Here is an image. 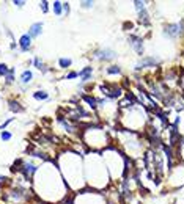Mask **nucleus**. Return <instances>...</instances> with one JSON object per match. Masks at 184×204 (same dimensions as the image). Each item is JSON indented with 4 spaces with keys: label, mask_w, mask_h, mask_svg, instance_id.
<instances>
[{
    "label": "nucleus",
    "mask_w": 184,
    "mask_h": 204,
    "mask_svg": "<svg viewBox=\"0 0 184 204\" xmlns=\"http://www.w3.org/2000/svg\"><path fill=\"white\" fill-rule=\"evenodd\" d=\"M17 163H19V173L25 177L27 181H30L32 182V179H33V176L38 173V165H35L33 162H29V160H17Z\"/></svg>",
    "instance_id": "1"
},
{
    "label": "nucleus",
    "mask_w": 184,
    "mask_h": 204,
    "mask_svg": "<svg viewBox=\"0 0 184 204\" xmlns=\"http://www.w3.org/2000/svg\"><path fill=\"white\" fill-rule=\"evenodd\" d=\"M117 52L113 49H109V47H102V49H96L95 54H93V58L101 61V63H110L117 58Z\"/></svg>",
    "instance_id": "2"
},
{
    "label": "nucleus",
    "mask_w": 184,
    "mask_h": 204,
    "mask_svg": "<svg viewBox=\"0 0 184 204\" xmlns=\"http://www.w3.org/2000/svg\"><path fill=\"white\" fill-rule=\"evenodd\" d=\"M101 91L104 93L105 99H109V100L118 99V97H121L123 93H124V90H123L121 86H118V85H102V86H101Z\"/></svg>",
    "instance_id": "3"
},
{
    "label": "nucleus",
    "mask_w": 184,
    "mask_h": 204,
    "mask_svg": "<svg viewBox=\"0 0 184 204\" xmlns=\"http://www.w3.org/2000/svg\"><path fill=\"white\" fill-rule=\"evenodd\" d=\"M162 35H164L167 39H170V41H176L178 38H181L178 22H176V24H175V22L165 24V25H164V29H162Z\"/></svg>",
    "instance_id": "4"
},
{
    "label": "nucleus",
    "mask_w": 184,
    "mask_h": 204,
    "mask_svg": "<svg viewBox=\"0 0 184 204\" xmlns=\"http://www.w3.org/2000/svg\"><path fill=\"white\" fill-rule=\"evenodd\" d=\"M29 198V193H27V190L24 188V187H14V188H11L10 192H8V195H7V199H13V201H16V202H22V201H25Z\"/></svg>",
    "instance_id": "5"
},
{
    "label": "nucleus",
    "mask_w": 184,
    "mask_h": 204,
    "mask_svg": "<svg viewBox=\"0 0 184 204\" xmlns=\"http://www.w3.org/2000/svg\"><path fill=\"white\" fill-rule=\"evenodd\" d=\"M129 44H131V47L134 49L135 54H139L140 57L143 55L145 42H143V38H142V36H139V35H129Z\"/></svg>",
    "instance_id": "6"
},
{
    "label": "nucleus",
    "mask_w": 184,
    "mask_h": 204,
    "mask_svg": "<svg viewBox=\"0 0 184 204\" xmlns=\"http://www.w3.org/2000/svg\"><path fill=\"white\" fill-rule=\"evenodd\" d=\"M159 63H160V58H156V57L148 55V57H143L139 63H137L135 71H142V69H145V68H154V66H157Z\"/></svg>",
    "instance_id": "7"
},
{
    "label": "nucleus",
    "mask_w": 184,
    "mask_h": 204,
    "mask_svg": "<svg viewBox=\"0 0 184 204\" xmlns=\"http://www.w3.org/2000/svg\"><path fill=\"white\" fill-rule=\"evenodd\" d=\"M32 44H33V39L29 36V33L22 35L17 41V47H19L20 52H29V50L32 49Z\"/></svg>",
    "instance_id": "8"
},
{
    "label": "nucleus",
    "mask_w": 184,
    "mask_h": 204,
    "mask_svg": "<svg viewBox=\"0 0 184 204\" xmlns=\"http://www.w3.org/2000/svg\"><path fill=\"white\" fill-rule=\"evenodd\" d=\"M79 77H80V83H79V90H80L87 82H90L91 79H93V68H91V66H85L79 72Z\"/></svg>",
    "instance_id": "9"
},
{
    "label": "nucleus",
    "mask_w": 184,
    "mask_h": 204,
    "mask_svg": "<svg viewBox=\"0 0 184 204\" xmlns=\"http://www.w3.org/2000/svg\"><path fill=\"white\" fill-rule=\"evenodd\" d=\"M43 22H35V24H32L30 25V29H29V36L32 38V39H35V38H38L39 35H43Z\"/></svg>",
    "instance_id": "10"
},
{
    "label": "nucleus",
    "mask_w": 184,
    "mask_h": 204,
    "mask_svg": "<svg viewBox=\"0 0 184 204\" xmlns=\"http://www.w3.org/2000/svg\"><path fill=\"white\" fill-rule=\"evenodd\" d=\"M82 100L87 102V104H88L91 109H93V110H98V107H99V99H96V97H93V96L82 94Z\"/></svg>",
    "instance_id": "11"
},
{
    "label": "nucleus",
    "mask_w": 184,
    "mask_h": 204,
    "mask_svg": "<svg viewBox=\"0 0 184 204\" xmlns=\"http://www.w3.org/2000/svg\"><path fill=\"white\" fill-rule=\"evenodd\" d=\"M32 80H33V72H32L30 69H25V71H22L19 82H20L22 85H29V83H30Z\"/></svg>",
    "instance_id": "12"
},
{
    "label": "nucleus",
    "mask_w": 184,
    "mask_h": 204,
    "mask_svg": "<svg viewBox=\"0 0 184 204\" xmlns=\"http://www.w3.org/2000/svg\"><path fill=\"white\" fill-rule=\"evenodd\" d=\"M32 64L35 66V68H38L43 74H46V72H49V69H47V66H46V63L39 58V57H33L32 58Z\"/></svg>",
    "instance_id": "13"
},
{
    "label": "nucleus",
    "mask_w": 184,
    "mask_h": 204,
    "mask_svg": "<svg viewBox=\"0 0 184 204\" xmlns=\"http://www.w3.org/2000/svg\"><path fill=\"white\" fill-rule=\"evenodd\" d=\"M8 109H10L13 113H19V112L24 110V107L20 105V102L16 100V99H10V100H8Z\"/></svg>",
    "instance_id": "14"
},
{
    "label": "nucleus",
    "mask_w": 184,
    "mask_h": 204,
    "mask_svg": "<svg viewBox=\"0 0 184 204\" xmlns=\"http://www.w3.org/2000/svg\"><path fill=\"white\" fill-rule=\"evenodd\" d=\"M32 97L36 99V100H47L49 99V93L44 91V90H36L32 93Z\"/></svg>",
    "instance_id": "15"
},
{
    "label": "nucleus",
    "mask_w": 184,
    "mask_h": 204,
    "mask_svg": "<svg viewBox=\"0 0 184 204\" xmlns=\"http://www.w3.org/2000/svg\"><path fill=\"white\" fill-rule=\"evenodd\" d=\"M121 72H123L121 66H118V64H110V66L105 68V74L107 75H120Z\"/></svg>",
    "instance_id": "16"
},
{
    "label": "nucleus",
    "mask_w": 184,
    "mask_h": 204,
    "mask_svg": "<svg viewBox=\"0 0 184 204\" xmlns=\"http://www.w3.org/2000/svg\"><path fill=\"white\" fill-rule=\"evenodd\" d=\"M137 14H139V20H140L142 25H150L151 19H150V13L146 11V8L143 11H140V13H137Z\"/></svg>",
    "instance_id": "17"
},
{
    "label": "nucleus",
    "mask_w": 184,
    "mask_h": 204,
    "mask_svg": "<svg viewBox=\"0 0 184 204\" xmlns=\"http://www.w3.org/2000/svg\"><path fill=\"white\" fill-rule=\"evenodd\" d=\"M71 64H73V60H71V58H65V57L58 58V68H60V69H70Z\"/></svg>",
    "instance_id": "18"
},
{
    "label": "nucleus",
    "mask_w": 184,
    "mask_h": 204,
    "mask_svg": "<svg viewBox=\"0 0 184 204\" xmlns=\"http://www.w3.org/2000/svg\"><path fill=\"white\" fill-rule=\"evenodd\" d=\"M14 72H16L14 68H10V72L5 75V83H7V85H13V83H14V80H16V79H14Z\"/></svg>",
    "instance_id": "19"
},
{
    "label": "nucleus",
    "mask_w": 184,
    "mask_h": 204,
    "mask_svg": "<svg viewBox=\"0 0 184 204\" xmlns=\"http://www.w3.org/2000/svg\"><path fill=\"white\" fill-rule=\"evenodd\" d=\"M52 10L55 16H61L63 14V3L61 2H54L52 3Z\"/></svg>",
    "instance_id": "20"
},
{
    "label": "nucleus",
    "mask_w": 184,
    "mask_h": 204,
    "mask_svg": "<svg viewBox=\"0 0 184 204\" xmlns=\"http://www.w3.org/2000/svg\"><path fill=\"white\" fill-rule=\"evenodd\" d=\"M132 5H134V8H135L137 13H140V11H143L146 8V2H143V0H135Z\"/></svg>",
    "instance_id": "21"
},
{
    "label": "nucleus",
    "mask_w": 184,
    "mask_h": 204,
    "mask_svg": "<svg viewBox=\"0 0 184 204\" xmlns=\"http://www.w3.org/2000/svg\"><path fill=\"white\" fill-rule=\"evenodd\" d=\"M8 72H10V68L5 63H0V77H5Z\"/></svg>",
    "instance_id": "22"
},
{
    "label": "nucleus",
    "mask_w": 184,
    "mask_h": 204,
    "mask_svg": "<svg viewBox=\"0 0 184 204\" xmlns=\"http://www.w3.org/2000/svg\"><path fill=\"white\" fill-rule=\"evenodd\" d=\"M39 8L44 14L49 13V2H46V0H43V2H39Z\"/></svg>",
    "instance_id": "23"
},
{
    "label": "nucleus",
    "mask_w": 184,
    "mask_h": 204,
    "mask_svg": "<svg viewBox=\"0 0 184 204\" xmlns=\"http://www.w3.org/2000/svg\"><path fill=\"white\" fill-rule=\"evenodd\" d=\"M93 5H95L93 0H85V2H80V7H82V8H85V10L93 8Z\"/></svg>",
    "instance_id": "24"
},
{
    "label": "nucleus",
    "mask_w": 184,
    "mask_h": 204,
    "mask_svg": "<svg viewBox=\"0 0 184 204\" xmlns=\"http://www.w3.org/2000/svg\"><path fill=\"white\" fill-rule=\"evenodd\" d=\"M79 77V72H76V71H70V72H68L66 74V80H74V79H77Z\"/></svg>",
    "instance_id": "25"
},
{
    "label": "nucleus",
    "mask_w": 184,
    "mask_h": 204,
    "mask_svg": "<svg viewBox=\"0 0 184 204\" xmlns=\"http://www.w3.org/2000/svg\"><path fill=\"white\" fill-rule=\"evenodd\" d=\"M11 137H13V134H11V132H7V131H3L2 135H0L2 141H8V140H11Z\"/></svg>",
    "instance_id": "26"
},
{
    "label": "nucleus",
    "mask_w": 184,
    "mask_h": 204,
    "mask_svg": "<svg viewBox=\"0 0 184 204\" xmlns=\"http://www.w3.org/2000/svg\"><path fill=\"white\" fill-rule=\"evenodd\" d=\"M63 13L68 16V14H70V3H68V2H63Z\"/></svg>",
    "instance_id": "27"
},
{
    "label": "nucleus",
    "mask_w": 184,
    "mask_h": 204,
    "mask_svg": "<svg viewBox=\"0 0 184 204\" xmlns=\"http://www.w3.org/2000/svg\"><path fill=\"white\" fill-rule=\"evenodd\" d=\"M10 122H13V118H8L7 121H3V124H0V129H5V127H7Z\"/></svg>",
    "instance_id": "28"
},
{
    "label": "nucleus",
    "mask_w": 184,
    "mask_h": 204,
    "mask_svg": "<svg viewBox=\"0 0 184 204\" xmlns=\"http://www.w3.org/2000/svg\"><path fill=\"white\" fill-rule=\"evenodd\" d=\"M16 7H19V8H22V7H24L25 5V2H24V0H22V2H19V0H14V2H13Z\"/></svg>",
    "instance_id": "29"
},
{
    "label": "nucleus",
    "mask_w": 184,
    "mask_h": 204,
    "mask_svg": "<svg viewBox=\"0 0 184 204\" xmlns=\"http://www.w3.org/2000/svg\"><path fill=\"white\" fill-rule=\"evenodd\" d=\"M181 99H182V105H184V91L181 93Z\"/></svg>",
    "instance_id": "30"
}]
</instances>
